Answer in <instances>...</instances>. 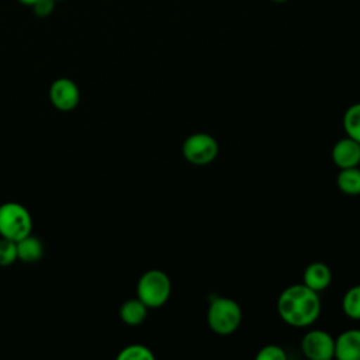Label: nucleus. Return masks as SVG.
I'll use <instances>...</instances> for the list:
<instances>
[{"label":"nucleus","instance_id":"obj_1","mask_svg":"<svg viewBox=\"0 0 360 360\" xmlns=\"http://www.w3.org/2000/svg\"><path fill=\"white\" fill-rule=\"evenodd\" d=\"M277 312L290 326L312 325L321 315V298L316 291L302 284L284 288L277 298Z\"/></svg>","mask_w":360,"mask_h":360},{"label":"nucleus","instance_id":"obj_2","mask_svg":"<svg viewBox=\"0 0 360 360\" xmlns=\"http://www.w3.org/2000/svg\"><path fill=\"white\" fill-rule=\"evenodd\" d=\"M207 322L212 332L218 335H231L242 323V309L235 300L217 297L210 302Z\"/></svg>","mask_w":360,"mask_h":360},{"label":"nucleus","instance_id":"obj_3","mask_svg":"<svg viewBox=\"0 0 360 360\" xmlns=\"http://www.w3.org/2000/svg\"><path fill=\"white\" fill-rule=\"evenodd\" d=\"M172 292V283L169 276L158 269L145 271L136 284V297L148 308L163 307Z\"/></svg>","mask_w":360,"mask_h":360},{"label":"nucleus","instance_id":"obj_4","mask_svg":"<svg viewBox=\"0 0 360 360\" xmlns=\"http://www.w3.org/2000/svg\"><path fill=\"white\" fill-rule=\"evenodd\" d=\"M31 231L32 218L24 205L13 201L0 205V236L17 242Z\"/></svg>","mask_w":360,"mask_h":360},{"label":"nucleus","instance_id":"obj_5","mask_svg":"<svg viewBox=\"0 0 360 360\" xmlns=\"http://www.w3.org/2000/svg\"><path fill=\"white\" fill-rule=\"evenodd\" d=\"M219 152V145L217 139L205 132H195L188 135L183 145V158L195 166H204L215 160Z\"/></svg>","mask_w":360,"mask_h":360},{"label":"nucleus","instance_id":"obj_6","mask_svg":"<svg viewBox=\"0 0 360 360\" xmlns=\"http://www.w3.org/2000/svg\"><path fill=\"white\" fill-rule=\"evenodd\" d=\"M301 349L311 360H330L335 357V339L326 330L312 329L304 335Z\"/></svg>","mask_w":360,"mask_h":360},{"label":"nucleus","instance_id":"obj_7","mask_svg":"<svg viewBox=\"0 0 360 360\" xmlns=\"http://www.w3.org/2000/svg\"><path fill=\"white\" fill-rule=\"evenodd\" d=\"M49 98L55 108L60 111H70L76 108L80 101V90L73 80L60 77L51 84Z\"/></svg>","mask_w":360,"mask_h":360},{"label":"nucleus","instance_id":"obj_8","mask_svg":"<svg viewBox=\"0 0 360 360\" xmlns=\"http://www.w3.org/2000/svg\"><path fill=\"white\" fill-rule=\"evenodd\" d=\"M332 160L340 167H354L360 163V143L349 136L339 139L332 148Z\"/></svg>","mask_w":360,"mask_h":360},{"label":"nucleus","instance_id":"obj_9","mask_svg":"<svg viewBox=\"0 0 360 360\" xmlns=\"http://www.w3.org/2000/svg\"><path fill=\"white\" fill-rule=\"evenodd\" d=\"M335 357L339 360H360V329H349L335 339Z\"/></svg>","mask_w":360,"mask_h":360},{"label":"nucleus","instance_id":"obj_10","mask_svg":"<svg viewBox=\"0 0 360 360\" xmlns=\"http://www.w3.org/2000/svg\"><path fill=\"white\" fill-rule=\"evenodd\" d=\"M302 283L311 290L319 292L329 287L332 283V271L322 262H314L308 264L302 274Z\"/></svg>","mask_w":360,"mask_h":360},{"label":"nucleus","instance_id":"obj_11","mask_svg":"<svg viewBox=\"0 0 360 360\" xmlns=\"http://www.w3.org/2000/svg\"><path fill=\"white\" fill-rule=\"evenodd\" d=\"M148 307L136 297L127 300L120 308V318L129 326L141 325L148 315Z\"/></svg>","mask_w":360,"mask_h":360},{"label":"nucleus","instance_id":"obj_12","mask_svg":"<svg viewBox=\"0 0 360 360\" xmlns=\"http://www.w3.org/2000/svg\"><path fill=\"white\" fill-rule=\"evenodd\" d=\"M17 255L18 260L25 263L38 262L44 255V245L37 236L30 233L25 238L17 240Z\"/></svg>","mask_w":360,"mask_h":360},{"label":"nucleus","instance_id":"obj_13","mask_svg":"<svg viewBox=\"0 0 360 360\" xmlns=\"http://www.w3.org/2000/svg\"><path fill=\"white\" fill-rule=\"evenodd\" d=\"M336 183L342 193L347 195H360V169H357V166L340 169Z\"/></svg>","mask_w":360,"mask_h":360},{"label":"nucleus","instance_id":"obj_14","mask_svg":"<svg viewBox=\"0 0 360 360\" xmlns=\"http://www.w3.org/2000/svg\"><path fill=\"white\" fill-rule=\"evenodd\" d=\"M343 128L349 138L360 143V103L352 104L343 114Z\"/></svg>","mask_w":360,"mask_h":360},{"label":"nucleus","instance_id":"obj_15","mask_svg":"<svg viewBox=\"0 0 360 360\" xmlns=\"http://www.w3.org/2000/svg\"><path fill=\"white\" fill-rule=\"evenodd\" d=\"M342 309L350 319L360 321V284L350 287L342 300Z\"/></svg>","mask_w":360,"mask_h":360},{"label":"nucleus","instance_id":"obj_16","mask_svg":"<svg viewBox=\"0 0 360 360\" xmlns=\"http://www.w3.org/2000/svg\"><path fill=\"white\" fill-rule=\"evenodd\" d=\"M117 359L118 360H153L155 354L149 347L135 343L121 349Z\"/></svg>","mask_w":360,"mask_h":360},{"label":"nucleus","instance_id":"obj_17","mask_svg":"<svg viewBox=\"0 0 360 360\" xmlns=\"http://www.w3.org/2000/svg\"><path fill=\"white\" fill-rule=\"evenodd\" d=\"M18 259L17 255V242L0 238V266H10Z\"/></svg>","mask_w":360,"mask_h":360},{"label":"nucleus","instance_id":"obj_18","mask_svg":"<svg viewBox=\"0 0 360 360\" xmlns=\"http://www.w3.org/2000/svg\"><path fill=\"white\" fill-rule=\"evenodd\" d=\"M256 359L257 360H285L287 353L284 352L283 347L277 345H266L257 352Z\"/></svg>","mask_w":360,"mask_h":360},{"label":"nucleus","instance_id":"obj_19","mask_svg":"<svg viewBox=\"0 0 360 360\" xmlns=\"http://www.w3.org/2000/svg\"><path fill=\"white\" fill-rule=\"evenodd\" d=\"M55 3H56L55 0H37L31 7L37 17L45 18L52 14V11L55 8Z\"/></svg>","mask_w":360,"mask_h":360},{"label":"nucleus","instance_id":"obj_20","mask_svg":"<svg viewBox=\"0 0 360 360\" xmlns=\"http://www.w3.org/2000/svg\"><path fill=\"white\" fill-rule=\"evenodd\" d=\"M21 4H25V6H32L37 0H18Z\"/></svg>","mask_w":360,"mask_h":360},{"label":"nucleus","instance_id":"obj_21","mask_svg":"<svg viewBox=\"0 0 360 360\" xmlns=\"http://www.w3.org/2000/svg\"><path fill=\"white\" fill-rule=\"evenodd\" d=\"M270 1H273V3H285L288 0H270Z\"/></svg>","mask_w":360,"mask_h":360},{"label":"nucleus","instance_id":"obj_22","mask_svg":"<svg viewBox=\"0 0 360 360\" xmlns=\"http://www.w3.org/2000/svg\"><path fill=\"white\" fill-rule=\"evenodd\" d=\"M55 1H63V0H55Z\"/></svg>","mask_w":360,"mask_h":360}]
</instances>
